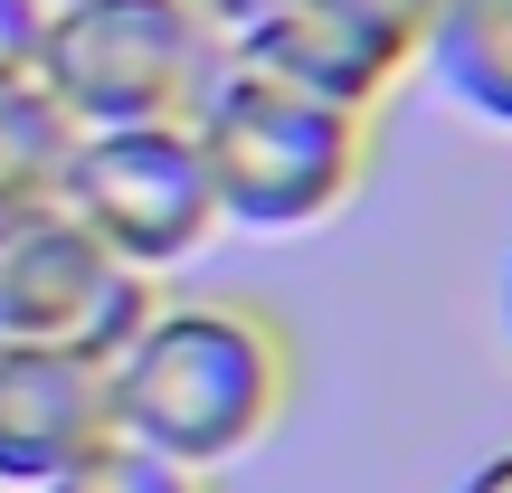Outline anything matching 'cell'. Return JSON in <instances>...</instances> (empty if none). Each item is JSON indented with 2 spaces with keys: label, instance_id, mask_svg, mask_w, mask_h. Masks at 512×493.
<instances>
[{
  "label": "cell",
  "instance_id": "cell-1",
  "mask_svg": "<svg viewBox=\"0 0 512 493\" xmlns=\"http://www.w3.org/2000/svg\"><path fill=\"white\" fill-rule=\"evenodd\" d=\"M294 399V351L256 304H152L143 332L105 361L114 437L219 475Z\"/></svg>",
  "mask_w": 512,
  "mask_h": 493
},
{
  "label": "cell",
  "instance_id": "cell-2",
  "mask_svg": "<svg viewBox=\"0 0 512 493\" xmlns=\"http://www.w3.org/2000/svg\"><path fill=\"white\" fill-rule=\"evenodd\" d=\"M190 143L209 162V190H219V219L238 228H323L332 209L361 190L370 171V114H342L323 95H294L275 76H256L228 57L200 86V105L181 114Z\"/></svg>",
  "mask_w": 512,
  "mask_h": 493
},
{
  "label": "cell",
  "instance_id": "cell-3",
  "mask_svg": "<svg viewBox=\"0 0 512 493\" xmlns=\"http://www.w3.org/2000/svg\"><path fill=\"white\" fill-rule=\"evenodd\" d=\"M228 67V29L209 0H67L38 38V86L76 133L105 124H181L200 86Z\"/></svg>",
  "mask_w": 512,
  "mask_h": 493
},
{
  "label": "cell",
  "instance_id": "cell-4",
  "mask_svg": "<svg viewBox=\"0 0 512 493\" xmlns=\"http://www.w3.org/2000/svg\"><path fill=\"white\" fill-rule=\"evenodd\" d=\"M57 209H67L95 247H114L124 266H143V275L200 256L209 228H219V190H209V162H200V143H190V124L76 133Z\"/></svg>",
  "mask_w": 512,
  "mask_h": 493
},
{
  "label": "cell",
  "instance_id": "cell-5",
  "mask_svg": "<svg viewBox=\"0 0 512 493\" xmlns=\"http://www.w3.org/2000/svg\"><path fill=\"white\" fill-rule=\"evenodd\" d=\"M152 304H162L152 275L124 266L114 247H95L57 200L0 219V332L10 342H57L86 361H114Z\"/></svg>",
  "mask_w": 512,
  "mask_h": 493
},
{
  "label": "cell",
  "instance_id": "cell-6",
  "mask_svg": "<svg viewBox=\"0 0 512 493\" xmlns=\"http://www.w3.org/2000/svg\"><path fill=\"white\" fill-rule=\"evenodd\" d=\"M219 29L238 67L275 76L294 95H323L342 114H380V95L418 67L389 29H370L342 0H238V10H219Z\"/></svg>",
  "mask_w": 512,
  "mask_h": 493
},
{
  "label": "cell",
  "instance_id": "cell-7",
  "mask_svg": "<svg viewBox=\"0 0 512 493\" xmlns=\"http://www.w3.org/2000/svg\"><path fill=\"white\" fill-rule=\"evenodd\" d=\"M105 437H114L105 361L0 332V493H38Z\"/></svg>",
  "mask_w": 512,
  "mask_h": 493
},
{
  "label": "cell",
  "instance_id": "cell-8",
  "mask_svg": "<svg viewBox=\"0 0 512 493\" xmlns=\"http://www.w3.org/2000/svg\"><path fill=\"white\" fill-rule=\"evenodd\" d=\"M418 67L437 76L475 124L512 133V0H437Z\"/></svg>",
  "mask_w": 512,
  "mask_h": 493
},
{
  "label": "cell",
  "instance_id": "cell-9",
  "mask_svg": "<svg viewBox=\"0 0 512 493\" xmlns=\"http://www.w3.org/2000/svg\"><path fill=\"white\" fill-rule=\"evenodd\" d=\"M67 152H76L67 105L38 76H0V219L48 209L57 181H67Z\"/></svg>",
  "mask_w": 512,
  "mask_h": 493
},
{
  "label": "cell",
  "instance_id": "cell-10",
  "mask_svg": "<svg viewBox=\"0 0 512 493\" xmlns=\"http://www.w3.org/2000/svg\"><path fill=\"white\" fill-rule=\"evenodd\" d=\"M38 493H209V475H190V465L152 456V446H133V437H105V446H86L67 475H48Z\"/></svg>",
  "mask_w": 512,
  "mask_h": 493
},
{
  "label": "cell",
  "instance_id": "cell-11",
  "mask_svg": "<svg viewBox=\"0 0 512 493\" xmlns=\"http://www.w3.org/2000/svg\"><path fill=\"white\" fill-rule=\"evenodd\" d=\"M38 38H48V10L38 0H0V76H38Z\"/></svg>",
  "mask_w": 512,
  "mask_h": 493
},
{
  "label": "cell",
  "instance_id": "cell-12",
  "mask_svg": "<svg viewBox=\"0 0 512 493\" xmlns=\"http://www.w3.org/2000/svg\"><path fill=\"white\" fill-rule=\"evenodd\" d=\"M342 10H361L370 29H389L408 57H418V48H427V19H437V0H342Z\"/></svg>",
  "mask_w": 512,
  "mask_h": 493
},
{
  "label": "cell",
  "instance_id": "cell-13",
  "mask_svg": "<svg viewBox=\"0 0 512 493\" xmlns=\"http://www.w3.org/2000/svg\"><path fill=\"white\" fill-rule=\"evenodd\" d=\"M456 493H512V446H494L484 465H465V484Z\"/></svg>",
  "mask_w": 512,
  "mask_h": 493
},
{
  "label": "cell",
  "instance_id": "cell-14",
  "mask_svg": "<svg viewBox=\"0 0 512 493\" xmlns=\"http://www.w3.org/2000/svg\"><path fill=\"white\" fill-rule=\"evenodd\" d=\"M503 332H512V256H503Z\"/></svg>",
  "mask_w": 512,
  "mask_h": 493
},
{
  "label": "cell",
  "instance_id": "cell-15",
  "mask_svg": "<svg viewBox=\"0 0 512 493\" xmlns=\"http://www.w3.org/2000/svg\"><path fill=\"white\" fill-rule=\"evenodd\" d=\"M219 10H238V0H209V19H219Z\"/></svg>",
  "mask_w": 512,
  "mask_h": 493
},
{
  "label": "cell",
  "instance_id": "cell-16",
  "mask_svg": "<svg viewBox=\"0 0 512 493\" xmlns=\"http://www.w3.org/2000/svg\"><path fill=\"white\" fill-rule=\"evenodd\" d=\"M38 10H48V19H57V10H67V0H38Z\"/></svg>",
  "mask_w": 512,
  "mask_h": 493
}]
</instances>
